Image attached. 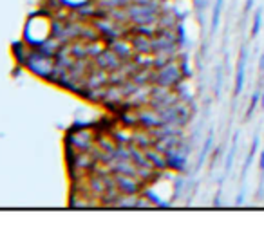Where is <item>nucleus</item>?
Masks as SVG:
<instances>
[{"mask_svg":"<svg viewBox=\"0 0 264 233\" xmlns=\"http://www.w3.org/2000/svg\"><path fill=\"white\" fill-rule=\"evenodd\" d=\"M183 80H184V74L183 71H181L179 60L170 62L168 65L156 69V72H154V85H161V87L174 89L177 83H181Z\"/></svg>","mask_w":264,"mask_h":233,"instance_id":"1","label":"nucleus"},{"mask_svg":"<svg viewBox=\"0 0 264 233\" xmlns=\"http://www.w3.org/2000/svg\"><path fill=\"white\" fill-rule=\"evenodd\" d=\"M165 158H167V165L170 170L179 172V174H184L187 172V165H188V154H184L179 146L176 148H170V150L165 152Z\"/></svg>","mask_w":264,"mask_h":233,"instance_id":"2","label":"nucleus"},{"mask_svg":"<svg viewBox=\"0 0 264 233\" xmlns=\"http://www.w3.org/2000/svg\"><path fill=\"white\" fill-rule=\"evenodd\" d=\"M94 63H96V67L100 69H105V71H114V69H118L123 63V60L120 58V56L116 55V53L112 51L111 47H107L105 51H101L100 55L94 58Z\"/></svg>","mask_w":264,"mask_h":233,"instance_id":"3","label":"nucleus"},{"mask_svg":"<svg viewBox=\"0 0 264 233\" xmlns=\"http://www.w3.org/2000/svg\"><path fill=\"white\" fill-rule=\"evenodd\" d=\"M246 63H248V49L246 45L241 47L239 62H237V72H235V87H233V94L241 96L244 89V80H246Z\"/></svg>","mask_w":264,"mask_h":233,"instance_id":"4","label":"nucleus"},{"mask_svg":"<svg viewBox=\"0 0 264 233\" xmlns=\"http://www.w3.org/2000/svg\"><path fill=\"white\" fill-rule=\"evenodd\" d=\"M69 145H72L76 150H91V146L94 145V134L91 131H78L72 132L71 136H67Z\"/></svg>","mask_w":264,"mask_h":233,"instance_id":"5","label":"nucleus"},{"mask_svg":"<svg viewBox=\"0 0 264 233\" xmlns=\"http://www.w3.org/2000/svg\"><path fill=\"white\" fill-rule=\"evenodd\" d=\"M130 44L134 47L136 53H152V36H145V35H140V33H132L130 38Z\"/></svg>","mask_w":264,"mask_h":233,"instance_id":"6","label":"nucleus"},{"mask_svg":"<svg viewBox=\"0 0 264 233\" xmlns=\"http://www.w3.org/2000/svg\"><path fill=\"white\" fill-rule=\"evenodd\" d=\"M212 146H214V131H210V134H208V138L204 139V143H203V146H201V152H199V159H197V170H199L201 166H203V163H204V159L208 158V154H210V150H212Z\"/></svg>","mask_w":264,"mask_h":233,"instance_id":"7","label":"nucleus"},{"mask_svg":"<svg viewBox=\"0 0 264 233\" xmlns=\"http://www.w3.org/2000/svg\"><path fill=\"white\" fill-rule=\"evenodd\" d=\"M237 139H239V132H235L232 138V146H230L228 156H226V163H224V175H228L230 172H232L233 158H235V152H237Z\"/></svg>","mask_w":264,"mask_h":233,"instance_id":"8","label":"nucleus"},{"mask_svg":"<svg viewBox=\"0 0 264 233\" xmlns=\"http://www.w3.org/2000/svg\"><path fill=\"white\" fill-rule=\"evenodd\" d=\"M221 11H223V0H216V4H214L212 9V28H210V33L216 35L217 29H219V20H221Z\"/></svg>","mask_w":264,"mask_h":233,"instance_id":"9","label":"nucleus"},{"mask_svg":"<svg viewBox=\"0 0 264 233\" xmlns=\"http://www.w3.org/2000/svg\"><path fill=\"white\" fill-rule=\"evenodd\" d=\"M262 28V9H257L255 16H253V25H252V38H257Z\"/></svg>","mask_w":264,"mask_h":233,"instance_id":"10","label":"nucleus"},{"mask_svg":"<svg viewBox=\"0 0 264 233\" xmlns=\"http://www.w3.org/2000/svg\"><path fill=\"white\" fill-rule=\"evenodd\" d=\"M257 105H260V91H257L255 94L252 96V101L248 105V111H246V118H252L253 111L257 109Z\"/></svg>","mask_w":264,"mask_h":233,"instance_id":"11","label":"nucleus"},{"mask_svg":"<svg viewBox=\"0 0 264 233\" xmlns=\"http://www.w3.org/2000/svg\"><path fill=\"white\" fill-rule=\"evenodd\" d=\"M223 67H217V71H216V96H219V92H221V87H223Z\"/></svg>","mask_w":264,"mask_h":233,"instance_id":"12","label":"nucleus"},{"mask_svg":"<svg viewBox=\"0 0 264 233\" xmlns=\"http://www.w3.org/2000/svg\"><path fill=\"white\" fill-rule=\"evenodd\" d=\"M259 143H260V139H259V136H255L253 138V143H252V150L248 152V158H255V154H257V150H259Z\"/></svg>","mask_w":264,"mask_h":233,"instance_id":"13","label":"nucleus"},{"mask_svg":"<svg viewBox=\"0 0 264 233\" xmlns=\"http://www.w3.org/2000/svg\"><path fill=\"white\" fill-rule=\"evenodd\" d=\"M244 194H246V188H241V192H239V195H237V199H235V202L233 204L235 206H243V202H244Z\"/></svg>","mask_w":264,"mask_h":233,"instance_id":"14","label":"nucleus"},{"mask_svg":"<svg viewBox=\"0 0 264 233\" xmlns=\"http://www.w3.org/2000/svg\"><path fill=\"white\" fill-rule=\"evenodd\" d=\"M253 2H255V0H246V6H244V15H246V13H250V11H252V8H253Z\"/></svg>","mask_w":264,"mask_h":233,"instance_id":"15","label":"nucleus"},{"mask_svg":"<svg viewBox=\"0 0 264 233\" xmlns=\"http://www.w3.org/2000/svg\"><path fill=\"white\" fill-rule=\"evenodd\" d=\"M219 199H221V192H219V194L216 195V201H214V206H216V208H219V206L223 204V202H221Z\"/></svg>","mask_w":264,"mask_h":233,"instance_id":"16","label":"nucleus"},{"mask_svg":"<svg viewBox=\"0 0 264 233\" xmlns=\"http://www.w3.org/2000/svg\"><path fill=\"white\" fill-rule=\"evenodd\" d=\"M260 107H262V109H264V91H262V92H260Z\"/></svg>","mask_w":264,"mask_h":233,"instance_id":"17","label":"nucleus"},{"mask_svg":"<svg viewBox=\"0 0 264 233\" xmlns=\"http://www.w3.org/2000/svg\"><path fill=\"white\" fill-rule=\"evenodd\" d=\"M260 69H262V72H264V53H262V56H260Z\"/></svg>","mask_w":264,"mask_h":233,"instance_id":"18","label":"nucleus"}]
</instances>
